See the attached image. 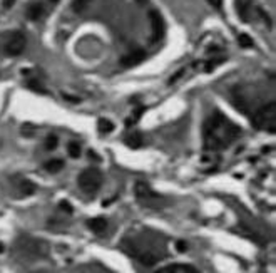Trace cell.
Listing matches in <instances>:
<instances>
[{
	"label": "cell",
	"mask_w": 276,
	"mask_h": 273,
	"mask_svg": "<svg viewBox=\"0 0 276 273\" xmlns=\"http://www.w3.org/2000/svg\"><path fill=\"white\" fill-rule=\"evenodd\" d=\"M239 134V126L234 124L231 119H228L223 112L216 111L204 122V148L209 149V151H221V149L230 146L234 139H238Z\"/></svg>",
	"instance_id": "obj_1"
},
{
	"label": "cell",
	"mask_w": 276,
	"mask_h": 273,
	"mask_svg": "<svg viewBox=\"0 0 276 273\" xmlns=\"http://www.w3.org/2000/svg\"><path fill=\"white\" fill-rule=\"evenodd\" d=\"M251 122L256 129L260 131H270V133H275L276 127V104L271 101L270 104L261 106L258 111L251 116Z\"/></svg>",
	"instance_id": "obj_2"
},
{
	"label": "cell",
	"mask_w": 276,
	"mask_h": 273,
	"mask_svg": "<svg viewBox=\"0 0 276 273\" xmlns=\"http://www.w3.org/2000/svg\"><path fill=\"white\" fill-rule=\"evenodd\" d=\"M134 195H136V198H138L139 203H141L142 206H146V208L159 210L161 206H163L164 198L161 196L159 193H156L147 183H142V181L136 183Z\"/></svg>",
	"instance_id": "obj_3"
},
{
	"label": "cell",
	"mask_w": 276,
	"mask_h": 273,
	"mask_svg": "<svg viewBox=\"0 0 276 273\" xmlns=\"http://www.w3.org/2000/svg\"><path fill=\"white\" fill-rule=\"evenodd\" d=\"M79 188L87 195H94L99 191V188L102 186V173L97 168H87L79 174L77 178Z\"/></svg>",
	"instance_id": "obj_4"
},
{
	"label": "cell",
	"mask_w": 276,
	"mask_h": 273,
	"mask_svg": "<svg viewBox=\"0 0 276 273\" xmlns=\"http://www.w3.org/2000/svg\"><path fill=\"white\" fill-rule=\"evenodd\" d=\"M25 46H27V39L19 30L8 32L2 37V51L7 55H12V57L20 55L25 51Z\"/></svg>",
	"instance_id": "obj_5"
},
{
	"label": "cell",
	"mask_w": 276,
	"mask_h": 273,
	"mask_svg": "<svg viewBox=\"0 0 276 273\" xmlns=\"http://www.w3.org/2000/svg\"><path fill=\"white\" fill-rule=\"evenodd\" d=\"M149 19H151V27H152V42L161 41L163 35H164V19H163V15H161L157 10H151Z\"/></svg>",
	"instance_id": "obj_6"
},
{
	"label": "cell",
	"mask_w": 276,
	"mask_h": 273,
	"mask_svg": "<svg viewBox=\"0 0 276 273\" xmlns=\"http://www.w3.org/2000/svg\"><path fill=\"white\" fill-rule=\"evenodd\" d=\"M144 59H146V52L141 51V49H136V51L129 52V54H126L124 57H122L121 65L122 67H134V65L141 64Z\"/></svg>",
	"instance_id": "obj_7"
},
{
	"label": "cell",
	"mask_w": 276,
	"mask_h": 273,
	"mask_svg": "<svg viewBox=\"0 0 276 273\" xmlns=\"http://www.w3.org/2000/svg\"><path fill=\"white\" fill-rule=\"evenodd\" d=\"M154 273H198L192 265H184V263H174V265L163 267L159 270H156Z\"/></svg>",
	"instance_id": "obj_8"
},
{
	"label": "cell",
	"mask_w": 276,
	"mask_h": 273,
	"mask_svg": "<svg viewBox=\"0 0 276 273\" xmlns=\"http://www.w3.org/2000/svg\"><path fill=\"white\" fill-rule=\"evenodd\" d=\"M87 226H89L91 231H94V233H97V235H100V233L106 231V228H107V219L102 218V217L91 218L89 221H87Z\"/></svg>",
	"instance_id": "obj_9"
},
{
	"label": "cell",
	"mask_w": 276,
	"mask_h": 273,
	"mask_svg": "<svg viewBox=\"0 0 276 273\" xmlns=\"http://www.w3.org/2000/svg\"><path fill=\"white\" fill-rule=\"evenodd\" d=\"M142 143H144L142 134H141V133H138V131H134V133H131V134L128 136V138H126V144H128L129 148H133V149L141 148V146H142Z\"/></svg>",
	"instance_id": "obj_10"
},
{
	"label": "cell",
	"mask_w": 276,
	"mask_h": 273,
	"mask_svg": "<svg viewBox=\"0 0 276 273\" xmlns=\"http://www.w3.org/2000/svg\"><path fill=\"white\" fill-rule=\"evenodd\" d=\"M42 15H44V7L41 3H32V5L27 8V17L30 20H39Z\"/></svg>",
	"instance_id": "obj_11"
},
{
	"label": "cell",
	"mask_w": 276,
	"mask_h": 273,
	"mask_svg": "<svg viewBox=\"0 0 276 273\" xmlns=\"http://www.w3.org/2000/svg\"><path fill=\"white\" fill-rule=\"evenodd\" d=\"M144 111H146V108H144V106H141V108L136 109V111H134L133 114H131L128 119H126V126H128V127H133L134 124H138L139 119H141V116L144 114Z\"/></svg>",
	"instance_id": "obj_12"
},
{
	"label": "cell",
	"mask_w": 276,
	"mask_h": 273,
	"mask_svg": "<svg viewBox=\"0 0 276 273\" xmlns=\"http://www.w3.org/2000/svg\"><path fill=\"white\" fill-rule=\"evenodd\" d=\"M97 129L100 134H109V133H112L114 124L109 119H106V117H100V119L97 121Z\"/></svg>",
	"instance_id": "obj_13"
},
{
	"label": "cell",
	"mask_w": 276,
	"mask_h": 273,
	"mask_svg": "<svg viewBox=\"0 0 276 273\" xmlns=\"http://www.w3.org/2000/svg\"><path fill=\"white\" fill-rule=\"evenodd\" d=\"M44 168L49 171V173H59V171L64 168V161L62 160H50L46 163Z\"/></svg>",
	"instance_id": "obj_14"
},
{
	"label": "cell",
	"mask_w": 276,
	"mask_h": 273,
	"mask_svg": "<svg viewBox=\"0 0 276 273\" xmlns=\"http://www.w3.org/2000/svg\"><path fill=\"white\" fill-rule=\"evenodd\" d=\"M20 191H22V195H24V196H29V195H32V193L36 191V186H34L32 181L24 179V181L20 183Z\"/></svg>",
	"instance_id": "obj_15"
},
{
	"label": "cell",
	"mask_w": 276,
	"mask_h": 273,
	"mask_svg": "<svg viewBox=\"0 0 276 273\" xmlns=\"http://www.w3.org/2000/svg\"><path fill=\"white\" fill-rule=\"evenodd\" d=\"M67 151H69V154H71V158L77 160V158L81 156V144L76 143V141H72V143H69Z\"/></svg>",
	"instance_id": "obj_16"
},
{
	"label": "cell",
	"mask_w": 276,
	"mask_h": 273,
	"mask_svg": "<svg viewBox=\"0 0 276 273\" xmlns=\"http://www.w3.org/2000/svg\"><path fill=\"white\" fill-rule=\"evenodd\" d=\"M92 2V0H74L72 7L76 12H84L87 7H89V3Z\"/></svg>",
	"instance_id": "obj_17"
},
{
	"label": "cell",
	"mask_w": 276,
	"mask_h": 273,
	"mask_svg": "<svg viewBox=\"0 0 276 273\" xmlns=\"http://www.w3.org/2000/svg\"><path fill=\"white\" fill-rule=\"evenodd\" d=\"M55 148H57V138H55L54 134L47 136V139H46V149L52 151V149H55Z\"/></svg>",
	"instance_id": "obj_18"
},
{
	"label": "cell",
	"mask_w": 276,
	"mask_h": 273,
	"mask_svg": "<svg viewBox=\"0 0 276 273\" xmlns=\"http://www.w3.org/2000/svg\"><path fill=\"white\" fill-rule=\"evenodd\" d=\"M239 44H241L243 47H251V46H253V41H251V37H249V35L241 34V35H239Z\"/></svg>",
	"instance_id": "obj_19"
},
{
	"label": "cell",
	"mask_w": 276,
	"mask_h": 273,
	"mask_svg": "<svg viewBox=\"0 0 276 273\" xmlns=\"http://www.w3.org/2000/svg\"><path fill=\"white\" fill-rule=\"evenodd\" d=\"M27 86L30 87V89H34V91H37V92H46V91H44V87L39 84L37 81H29Z\"/></svg>",
	"instance_id": "obj_20"
},
{
	"label": "cell",
	"mask_w": 276,
	"mask_h": 273,
	"mask_svg": "<svg viewBox=\"0 0 276 273\" xmlns=\"http://www.w3.org/2000/svg\"><path fill=\"white\" fill-rule=\"evenodd\" d=\"M59 206H60V208H62V210L65 211V213H72V211H74V210H72V205L69 203L67 200H62V201H60Z\"/></svg>",
	"instance_id": "obj_21"
},
{
	"label": "cell",
	"mask_w": 276,
	"mask_h": 273,
	"mask_svg": "<svg viewBox=\"0 0 276 273\" xmlns=\"http://www.w3.org/2000/svg\"><path fill=\"white\" fill-rule=\"evenodd\" d=\"M176 248H178V252L184 253L187 250V243L186 241H183V240H179V241H176Z\"/></svg>",
	"instance_id": "obj_22"
},
{
	"label": "cell",
	"mask_w": 276,
	"mask_h": 273,
	"mask_svg": "<svg viewBox=\"0 0 276 273\" xmlns=\"http://www.w3.org/2000/svg\"><path fill=\"white\" fill-rule=\"evenodd\" d=\"M208 2L211 3L214 8H220L223 5V0H208Z\"/></svg>",
	"instance_id": "obj_23"
},
{
	"label": "cell",
	"mask_w": 276,
	"mask_h": 273,
	"mask_svg": "<svg viewBox=\"0 0 276 273\" xmlns=\"http://www.w3.org/2000/svg\"><path fill=\"white\" fill-rule=\"evenodd\" d=\"M14 3H15V0H3V7L5 8H10Z\"/></svg>",
	"instance_id": "obj_24"
},
{
	"label": "cell",
	"mask_w": 276,
	"mask_h": 273,
	"mask_svg": "<svg viewBox=\"0 0 276 273\" xmlns=\"http://www.w3.org/2000/svg\"><path fill=\"white\" fill-rule=\"evenodd\" d=\"M2 252H3V245L0 243V253H2Z\"/></svg>",
	"instance_id": "obj_25"
},
{
	"label": "cell",
	"mask_w": 276,
	"mask_h": 273,
	"mask_svg": "<svg viewBox=\"0 0 276 273\" xmlns=\"http://www.w3.org/2000/svg\"><path fill=\"white\" fill-rule=\"evenodd\" d=\"M50 2H52V3H57V2H59V0H50Z\"/></svg>",
	"instance_id": "obj_26"
}]
</instances>
